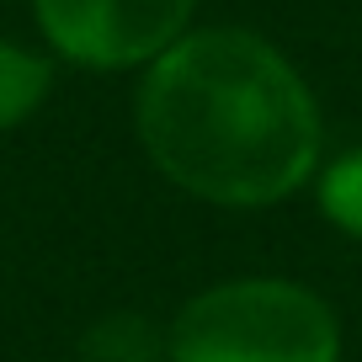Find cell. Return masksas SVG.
Masks as SVG:
<instances>
[{
    "mask_svg": "<svg viewBox=\"0 0 362 362\" xmlns=\"http://www.w3.org/2000/svg\"><path fill=\"white\" fill-rule=\"evenodd\" d=\"M155 170L218 208H272L320 170V107L304 75L245 27L181 33L134 102Z\"/></svg>",
    "mask_w": 362,
    "mask_h": 362,
    "instance_id": "cell-1",
    "label": "cell"
},
{
    "mask_svg": "<svg viewBox=\"0 0 362 362\" xmlns=\"http://www.w3.org/2000/svg\"><path fill=\"white\" fill-rule=\"evenodd\" d=\"M170 362H341V320L293 277H229L176 309Z\"/></svg>",
    "mask_w": 362,
    "mask_h": 362,
    "instance_id": "cell-2",
    "label": "cell"
},
{
    "mask_svg": "<svg viewBox=\"0 0 362 362\" xmlns=\"http://www.w3.org/2000/svg\"><path fill=\"white\" fill-rule=\"evenodd\" d=\"M197 0H33L59 59L86 69L155 64L192 22Z\"/></svg>",
    "mask_w": 362,
    "mask_h": 362,
    "instance_id": "cell-3",
    "label": "cell"
},
{
    "mask_svg": "<svg viewBox=\"0 0 362 362\" xmlns=\"http://www.w3.org/2000/svg\"><path fill=\"white\" fill-rule=\"evenodd\" d=\"M75 351L80 362H170V325L139 309H112L80 330Z\"/></svg>",
    "mask_w": 362,
    "mask_h": 362,
    "instance_id": "cell-4",
    "label": "cell"
},
{
    "mask_svg": "<svg viewBox=\"0 0 362 362\" xmlns=\"http://www.w3.org/2000/svg\"><path fill=\"white\" fill-rule=\"evenodd\" d=\"M48 86H54V64L33 48L0 37V134L22 128L48 102Z\"/></svg>",
    "mask_w": 362,
    "mask_h": 362,
    "instance_id": "cell-5",
    "label": "cell"
},
{
    "mask_svg": "<svg viewBox=\"0 0 362 362\" xmlns=\"http://www.w3.org/2000/svg\"><path fill=\"white\" fill-rule=\"evenodd\" d=\"M315 197H320V214L341 229V235L362 240V144L336 155L315 181Z\"/></svg>",
    "mask_w": 362,
    "mask_h": 362,
    "instance_id": "cell-6",
    "label": "cell"
}]
</instances>
